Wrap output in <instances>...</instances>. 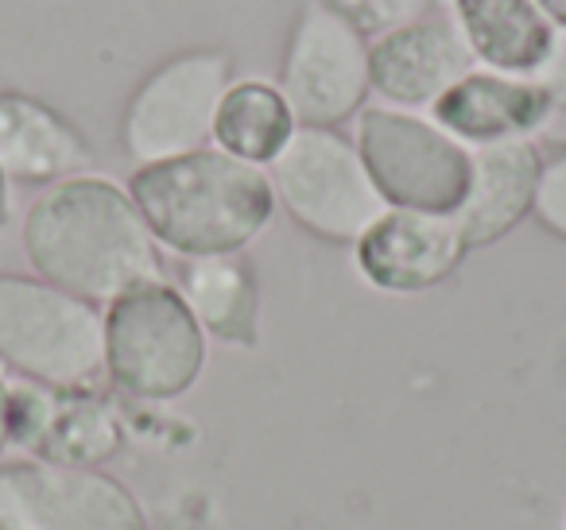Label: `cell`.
<instances>
[{"label":"cell","mask_w":566,"mask_h":530,"mask_svg":"<svg viewBox=\"0 0 566 530\" xmlns=\"http://www.w3.org/2000/svg\"><path fill=\"white\" fill-rule=\"evenodd\" d=\"M454 24L473 51L481 71L532 78L547 59L555 24L535 0H450Z\"/></svg>","instance_id":"cell-17"},{"label":"cell","mask_w":566,"mask_h":530,"mask_svg":"<svg viewBox=\"0 0 566 530\" xmlns=\"http://www.w3.org/2000/svg\"><path fill=\"white\" fill-rule=\"evenodd\" d=\"M543 156L532 140L470 148V190L454 210L465 248H489L504 241L524 218H532Z\"/></svg>","instance_id":"cell-14"},{"label":"cell","mask_w":566,"mask_h":530,"mask_svg":"<svg viewBox=\"0 0 566 530\" xmlns=\"http://www.w3.org/2000/svg\"><path fill=\"white\" fill-rule=\"evenodd\" d=\"M0 527L9 530H151L144 499L105 468L43 460L0 465Z\"/></svg>","instance_id":"cell-9"},{"label":"cell","mask_w":566,"mask_h":530,"mask_svg":"<svg viewBox=\"0 0 566 530\" xmlns=\"http://www.w3.org/2000/svg\"><path fill=\"white\" fill-rule=\"evenodd\" d=\"M175 287L210 341L237 352L260 344V279L244 256L179 259Z\"/></svg>","instance_id":"cell-16"},{"label":"cell","mask_w":566,"mask_h":530,"mask_svg":"<svg viewBox=\"0 0 566 530\" xmlns=\"http://www.w3.org/2000/svg\"><path fill=\"white\" fill-rule=\"evenodd\" d=\"M532 82L551 97L555 113H566V28H555V40H551L547 59L539 63V71L532 74Z\"/></svg>","instance_id":"cell-21"},{"label":"cell","mask_w":566,"mask_h":530,"mask_svg":"<svg viewBox=\"0 0 566 530\" xmlns=\"http://www.w3.org/2000/svg\"><path fill=\"white\" fill-rule=\"evenodd\" d=\"M563 530H566V504H563Z\"/></svg>","instance_id":"cell-25"},{"label":"cell","mask_w":566,"mask_h":530,"mask_svg":"<svg viewBox=\"0 0 566 530\" xmlns=\"http://www.w3.org/2000/svg\"><path fill=\"white\" fill-rule=\"evenodd\" d=\"M128 194L159 248L179 259L244 256L280 210L264 167L218 148L136 167Z\"/></svg>","instance_id":"cell-2"},{"label":"cell","mask_w":566,"mask_h":530,"mask_svg":"<svg viewBox=\"0 0 566 530\" xmlns=\"http://www.w3.org/2000/svg\"><path fill=\"white\" fill-rule=\"evenodd\" d=\"M12 221V179L0 167V229H9Z\"/></svg>","instance_id":"cell-23"},{"label":"cell","mask_w":566,"mask_h":530,"mask_svg":"<svg viewBox=\"0 0 566 530\" xmlns=\"http://www.w3.org/2000/svg\"><path fill=\"white\" fill-rule=\"evenodd\" d=\"M20 244L40 279L94 306L164 279V248L148 233L128 187L97 171L35 194Z\"/></svg>","instance_id":"cell-1"},{"label":"cell","mask_w":566,"mask_h":530,"mask_svg":"<svg viewBox=\"0 0 566 530\" xmlns=\"http://www.w3.org/2000/svg\"><path fill=\"white\" fill-rule=\"evenodd\" d=\"M0 530H9V527H0Z\"/></svg>","instance_id":"cell-26"},{"label":"cell","mask_w":566,"mask_h":530,"mask_svg":"<svg viewBox=\"0 0 566 530\" xmlns=\"http://www.w3.org/2000/svg\"><path fill=\"white\" fill-rule=\"evenodd\" d=\"M268 179L287 218L331 244H357V236L388 210L354 136L338 128L300 125L292 144L268 167Z\"/></svg>","instance_id":"cell-5"},{"label":"cell","mask_w":566,"mask_h":530,"mask_svg":"<svg viewBox=\"0 0 566 530\" xmlns=\"http://www.w3.org/2000/svg\"><path fill=\"white\" fill-rule=\"evenodd\" d=\"M0 364L43 388H97L105 380V310L40 275L0 272Z\"/></svg>","instance_id":"cell-4"},{"label":"cell","mask_w":566,"mask_h":530,"mask_svg":"<svg viewBox=\"0 0 566 530\" xmlns=\"http://www.w3.org/2000/svg\"><path fill=\"white\" fill-rule=\"evenodd\" d=\"M470 71H478V63L465 35L454 20L434 12L369 43L373 89L392 109H434V102Z\"/></svg>","instance_id":"cell-12"},{"label":"cell","mask_w":566,"mask_h":530,"mask_svg":"<svg viewBox=\"0 0 566 530\" xmlns=\"http://www.w3.org/2000/svg\"><path fill=\"white\" fill-rule=\"evenodd\" d=\"M226 51H179L144 74L120 113V148L136 167L179 159L213 144L221 97L233 86Z\"/></svg>","instance_id":"cell-6"},{"label":"cell","mask_w":566,"mask_h":530,"mask_svg":"<svg viewBox=\"0 0 566 530\" xmlns=\"http://www.w3.org/2000/svg\"><path fill=\"white\" fill-rule=\"evenodd\" d=\"M12 449V380L0 372V457Z\"/></svg>","instance_id":"cell-22"},{"label":"cell","mask_w":566,"mask_h":530,"mask_svg":"<svg viewBox=\"0 0 566 530\" xmlns=\"http://www.w3.org/2000/svg\"><path fill=\"white\" fill-rule=\"evenodd\" d=\"M280 94L303 128H338L373 94L369 40L326 0H303L283 43Z\"/></svg>","instance_id":"cell-8"},{"label":"cell","mask_w":566,"mask_h":530,"mask_svg":"<svg viewBox=\"0 0 566 530\" xmlns=\"http://www.w3.org/2000/svg\"><path fill=\"white\" fill-rule=\"evenodd\" d=\"M326 4L373 43L380 35H392L416 20L431 17L439 0H326Z\"/></svg>","instance_id":"cell-19"},{"label":"cell","mask_w":566,"mask_h":530,"mask_svg":"<svg viewBox=\"0 0 566 530\" xmlns=\"http://www.w3.org/2000/svg\"><path fill=\"white\" fill-rule=\"evenodd\" d=\"M532 218L539 221V225L547 229L551 236L566 241V148L543 159Z\"/></svg>","instance_id":"cell-20"},{"label":"cell","mask_w":566,"mask_h":530,"mask_svg":"<svg viewBox=\"0 0 566 530\" xmlns=\"http://www.w3.org/2000/svg\"><path fill=\"white\" fill-rule=\"evenodd\" d=\"M12 445L28 460L63 468H105L125 449V418L97 388L59 391L12 383Z\"/></svg>","instance_id":"cell-10"},{"label":"cell","mask_w":566,"mask_h":530,"mask_svg":"<svg viewBox=\"0 0 566 530\" xmlns=\"http://www.w3.org/2000/svg\"><path fill=\"white\" fill-rule=\"evenodd\" d=\"M543 9V17L551 20L555 28H566V0H535Z\"/></svg>","instance_id":"cell-24"},{"label":"cell","mask_w":566,"mask_h":530,"mask_svg":"<svg viewBox=\"0 0 566 530\" xmlns=\"http://www.w3.org/2000/svg\"><path fill=\"white\" fill-rule=\"evenodd\" d=\"M210 337L167 279L105 306V380L133 403H175L198 388Z\"/></svg>","instance_id":"cell-3"},{"label":"cell","mask_w":566,"mask_h":530,"mask_svg":"<svg viewBox=\"0 0 566 530\" xmlns=\"http://www.w3.org/2000/svg\"><path fill=\"white\" fill-rule=\"evenodd\" d=\"M555 117L551 97L532 78L496 71H470L434 102L431 120L465 148L532 140Z\"/></svg>","instance_id":"cell-13"},{"label":"cell","mask_w":566,"mask_h":530,"mask_svg":"<svg viewBox=\"0 0 566 530\" xmlns=\"http://www.w3.org/2000/svg\"><path fill=\"white\" fill-rule=\"evenodd\" d=\"M0 167L12 182L55 187L94 167L90 140L48 102L0 89Z\"/></svg>","instance_id":"cell-15"},{"label":"cell","mask_w":566,"mask_h":530,"mask_svg":"<svg viewBox=\"0 0 566 530\" xmlns=\"http://www.w3.org/2000/svg\"><path fill=\"white\" fill-rule=\"evenodd\" d=\"M295 132H300V120L280 86L264 78H241L221 97L218 120H213V148L268 171Z\"/></svg>","instance_id":"cell-18"},{"label":"cell","mask_w":566,"mask_h":530,"mask_svg":"<svg viewBox=\"0 0 566 530\" xmlns=\"http://www.w3.org/2000/svg\"><path fill=\"white\" fill-rule=\"evenodd\" d=\"M354 144L388 210L450 213L470 190V148L442 132L431 117L392 105L357 113Z\"/></svg>","instance_id":"cell-7"},{"label":"cell","mask_w":566,"mask_h":530,"mask_svg":"<svg viewBox=\"0 0 566 530\" xmlns=\"http://www.w3.org/2000/svg\"><path fill=\"white\" fill-rule=\"evenodd\" d=\"M465 241L450 213L385 210L354 244V264L373 290L423 295L450 279L465 259Z\"/></svg>","instance_id":"cell-11"}]
</instances>
